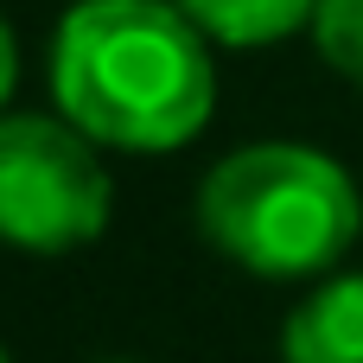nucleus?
I'll list each match as a JSON object with an SVG mask.
<instances>
[{
	"instance_id": "f257e3e1",
	"label": "nucleus",
	"mask_w": 363,
	"mask_h": 363,
	"mask_svg": "<svg viewBox=\"0 0 363 363\" xmlns=\"http://www.w3.org/2000/svg\"><path fill=\"white\" fill-rule=\"evenodd\" d=\"M51 96L96 147L172 153L204 134L217 64L172 0H77L51 38Z\"/></svg>"
},
{
	"instance_id": "f03ea898",
	"label": "nucleus",
	"mask_w": 363,
	"mask_h": 363,
	"mask_svg": "<svg viewBox=\"0 0 363 363\" xmlns=\"http://www.w3.org/2000/svg\"><path fill=\"white\" fill-rule=\"evenodd\" d=\"M204 242L255 281H325L363 230L357 179L300 140L223 153L198 185Z\"/></svg>"
},
{
	"instance_id": "7ed1b4c3",
	"label": "nucleus",
	"mask_w": 363,
	"mask_h": 363,
	"mask_svg": "<svg viewBox=\"0 0 363 363\" xmlns=\"http://www.w3.org/2000/svg\"><path fill=\"white\" fill-rule=\"evenodd\" d=\"M115 217V179L64 115H0V242L70 255Z\"/></svg>"
},
{
	"instance_id": "20e7f679",
	"label": "nucleus",
	"mask_w": 363,
	"mask_h": 363,
	"mask_svg": "<svg viewBox=\"0 0 363 363\" xmlns=\"http://www.w3.org/2000/svg\"><path fill=\"white\" fill-rule=\"evenodd\" d=\"M281 363H363V274H325L287 313Z\"/></svg>"
},
{
	"instance_id": "39448f33",
	"label": "nucleus",
	"mask_w": 363,
	"mask_h": 363,
	"mask_svg": "<svg viewBox=\"0 0 363 363\" xmlns=\"http://www.w3.org/2000/svg\"><path fill=\"white\" fill-rule=\"evenodd\" d=\"M172 6L204 38H223V45H274L294 26H313V6L319 0H172Z\"/></svg>"
},
{
	"instance_id": "423d86ee",
	"label": "nucleus",
	"mask_w": 363,
	"mask_h": 363,
	"mask_svg": "<svg viewBox=\"0 0 363 363\" xmlns=\"http://www.w3.org/2000/svg\"><path fill=\"white\" fill-rule=\"evenodd\" d=\"M313 45L345 83L363 89V0H319L313 6Z\"/></svg>"
},
{
	"instance_id": "0eeeda50",
	"label": "nucleus",
	"mask_w": 363,
	"mask_h": 363,
	"mask_svg": "<svg viewBox=\"0 0 363 363\" xmlns=\"http://www.w3.org/2000/svg\"><path fill=\"white\" fill-rule=\"evenodd\" d=\"M13 83H19V45H13V26H6V13H0V108H6V96H13Z\"/></svg>"
},
{
	"instance_id": "6e6552de",
	"label": "nucleus",
	"mask_w": 363,
	"mask_h": 363,
	"mask_svg": "<svg viewBox=\"0 0 363 363\" xmlns=\"http://www.w3.org/2000/svg\"><path fill=\"white\" fill-rule=\"evenodd\" d=\"M0 363H13V357H6V351H0Z\"/></svg>"
}]
</instances>
